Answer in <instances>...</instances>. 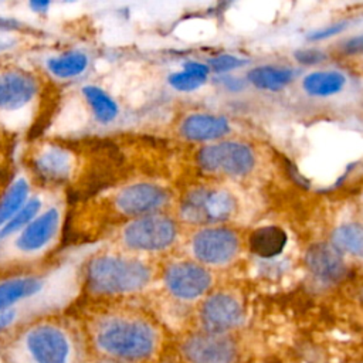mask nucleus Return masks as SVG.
Masks as SVG:
<instances>
[{"instance_id":"412c9836","label":"nucleus","mask_w":363,"mask_h":363,"mask_svg":"<svg viewBox=\"0 0 363 363\" xmlns=\"http://www.w3.org/2000/svg\"><path fill=\"white\" fill-rule=\"evenodd\" d=\"M295 71L288 67L259 65L248 71L247 79L258 89L279 91L292 82Z\"/></svg>"},{"instance_id":"cd10ccee","label":"nucleus","mask_w":363,"mask_h":363,"mask_svg":"<svg viewBox=\"0 0 363 363\" xmlns=\"http://www.w3.org/2000/svg\"><path fill=\"white\" fill-rule=\"evenodd\" d=\"M325 52H322L320 50L316 48H303L295 52V58L298 62L305 64V65H315L320 61L325 60Z\"/></svg>"},{"instance_id":"c756f323","label":"nucleus","mask_w":363,"mask_h":363,"mask_svg":"<svg viewBox=\"0 0 363 363\" xmlns=\"http://www.w3.org/2000/svg\"><path fill=\"white\" fill-rule=\"evenodd\" d=\"M345 52L347 54H362L363 52V34L349 38L343 45Z\"/></svg>"},{"instance_id":"ddd939ff","label":"nucleus","mask_w":363,"mask_h":363,"mask_svg":"<svg viewBox=\"0 0 363 363\" xmlns=\"http://www.w3.org/2000/svg\"><path fill=\"white\" fill-rule=\"evenodd\" d=\"M191 248L196 258L204 264L220 265L228 262L238 250V237L224 227H208L194 234Z\"/></svg>"},{"instance_id":"2eb2a0df","label":"nucleus","mask_w":363,"mask_h":363,"mask_svg":"<svg viewBox=\"0 0 363 363\" xmlns=\"http://www.w3.org/2000/svg\"><path fill=\"white\" fill-rule=\"evenodd\" d=\"M305 261L312 275L322 282H337L346 274V265L342 254L332 244H313L308 250Z\"/></svg>"},{"instance_id":"dca6fc26","label":"nucleus","mask_w":363,"mask_h":363,"mask_svg":"<svg viewBox=\"0 0 363 363\" xmlns=\"http://www.w3.org/2000/svg\"><path fill=\"white\" fill-rule=\"evenodd\" d=\"M228 132V121L221 115L213 113H191L180 125V133L190 140L218 139Z\"/></svg>"},{"instance_id":"6ab92c4d","label":"nucleus","mask_w":363,"mask_h":363,"mask_svg":"<svg viewBox=\"0 0 363 363\" xmlns=\"http://www.w3.org/2000/svg\"><path fill=\"white\" fill-rule=\"evenodd\" d=\"M288 241L285 231L277 225L259 227L250 235V250L262 258H272L282 252Z\"/></svg>"},{"instance_id":"4be33fe9","label":"nucleus","mask_w":363,"mask_h":363,"mask_svg":"<svg viewBox=\"0 0 363 363\" xmlns=\"http://www.w3.org/2000/svg\"><path fill=\"white\" fill-rule=\"evenodd\" d=\"M346 85V77L339 71H315L308 74L302 86L312 96H330L339 94Z\"/></svg>"},{"instance_id":"9b49d317","label":"nucleus","mask_w":363,"mask_h":363,"mask_svg":"<svg viewBox=\"0 0 363 363\" xmlns=\"http://www.w3.org/2000/svg\"><path fill=\"white\" fill-rule=\"evenodd\" d=\"M200 320L204 332L227 335L244 322V309L235 296L217 292L203 302Z\"/></svg>"},{"instance_id":"9d476101","label":"nucleus","mask_w":363,"mask_h":363,"mask_svg":"<svg viewBox=\"0 0 363 363\" xmlns=\"http://www.w3.org/2000/svg\"><path fill=\"white\" fill-rule=\"evenodd\" d=\"M40 92L38 79L28 71L6 68L0 71V112L11 113L27 108Z\"/></svg>"},{"instance_id":"4468645a","label":"nucleus","mask_w":363,"mask_h":363,"mask_svg":"<svg viewBox=\"0 0 363 363\" xmlns=\"http://www.w3.org/2000/svg\"><path fill=\"white\" fill-rule=\"evenodd\" d=\"M167 201V193L153 183H133L121 189L113 204L116 210L128 217L153 214Z\"/></svg>"},{"instance_id":"c85d7f7f","label":"nucleus","mask_w":363,"mask_h":363,"mask_svg":"<svg viewBox=\"0 0 363 363\" xmlns=\"http://www.w3.org/2000/svg\"><path fill=\"white\" fill-rule=\"evenodd\" d=\"M346 27L345 23H335L332 26H328L326 28H322L319 31H315L309 38L311 40H323V38H329L337 33H340L343 28Z\"/></svg>"},{"instance_id":"b1692460","label":"nucleus","mask_w":363,"mask_h":363,"mask_svg":"<svg viewBox=\"0 0 363 363\" xmlns=\"http://www.w3.org/2000/svg\"><path fill=\"white\" fill-rule=\"evenodd\" d=\"M332 245L342 254L363 258V227L356 223L342 224L332 233Z\"/></svg>"},{"instance_id":"423d86ee","label":"nucleus","mask_w":363,"mask_h":363,"mask_svg":"<svg viewBox=\"0 0 363 363\" xmlns=\"http://www.w3.org/2000/svg\"><path fill=\"white\" fill-rule=\"evenodd\" d=\"M234 208L235 201L228 191L203 187L184 196L180 214L183 220L191 224H211L227 220Z\"/></svg>"},{"instance_id":"bb28decb","label":"nucleus","mask_w":363,"mask_h":363,"mask_svg":"<svg viewBox=\"0 0 363 363\" xmlns=\"http://www.w3.org/2000/svg\"><path fill=\"white\" fill-rule=\"evenodd\" d=\"M244 64H245V60H242L237 55L223 54V55H217V57L211 58L208 62V68L216 72H227V71L235 69Z\"/></svg>"},{"instance_id":"1a4fd4ad","label":"nucleus","mask_w":363,"mask_h":363,"mask_svg":"<svg viewBox=\"0 0 363 363\" xmlns=\"http://www.w3.org/2000/svg\"><path fill=\"white\" fill-rule=\"evenodd\" d=\"M166 289L177 299L193 301L204 295L211 285L210 272L199 264L180 261L169 265L163 274Z\"/></svg>"},{"instance_id":"39448f33","label":"nucleus","mask_w":363,"mask_h":363,"mask_svg":"<svg viewBox=\"0 0 363 363\" xmlns=\"http://www.w3.org/2000/svg\"><path fill=\"white\" fill-rule=\"evenodd\" d=\"M176 225L162 214H147L129 221L122 230V242L135 251H162L176 240Z\"/></svg>"},{"instance_id":"7c9ffc66","label":"nucleus","mask_w":363,"mask_h":363,"mask_svg":"<svg viewBox=\"0 0 363 363\" xmlns=\"http://www.w3.org/2000/svg\"><path fill=\"white\" fill-rule=\"evenodd\" d=\"M224 85L230 89V91H240L242 88V81H240L238 78H224L223 79Z\"/></svg>"},{"instance_id":"f3484780","label":"nucleus","mask_w":363,"mask_h":363,"mask_svg":"<svg viewBox=\"0 0 363 363\" xmlns=\"http://www.w3.org/2000/svg\"><path fill=\"white\" fill-rule=\"evenodd\" d=\"M34 167L44 180L62 182L72 170V159L62 147H45L34 159Z\"/></svg>"},{"instance_id":"7ed1b4c3","label":"nucleus","mask_w":363,"mask_h":363,"mask_svg":"<svg viewBox=\"0 0 363 363\" xmlns=\"http://www.w3.org/2000/svg\"><path fill=\"white\" fill-rule=\"evenodd\" d=\"M152 269L136 258L116 254H95L82 269V291L88 301H113L145 289Z\"/></svg>"},{"instance_id":"aec40b11","label":"nucleus","mask_w":363,"mask_h":363,"mask_svg":"<svg viewBox=\"0 0 363 363\" xmlns=\"http://www.w3.org/2000/svg\"><path fill=\"white\" fill-rule=\"evenodd\" d=\"M84 99L86 101L94 119L101 125L112 123L118 115L119 108L113 98L96 85H85L81 89Z\"/></svg>"},{"instance_id":"a211bd4d","label":"nucleus","mask_w":363,"mask_h":363,"mask_svg":"<svg viewBox=\"0 0 363 363\" xmlns=\"http://www.w3.org/2000/svg\"><path fill=\"white\" fill-rule=\"evenodd\" d=\"M48 72L58 79L81 77L89 67V55L81 50H69L50 57L45 62Z\"/></svg>"},{"instance_id":"f8f14e48","label":"nucleus","mask_w":363,"mask_h":363,"mask_svg":"<svg viewBox=\"0 0 363 363\" xmlns=\"http://www.w3.org/2000/svg\"><path fill=\"white\" fill-rule=\"evenodd\" d=\"M61 225V211L50 207L41 211L27 227L16 234L13 248L20 255H35L44 251L55 238Z\"/></svg>"},{"instance_id":"393cba45","label":"nucleus","mask_w":363,"mask_h":363,"mask_svg":"<svg viewBox=\"0 0 363 363\" xmlns=\"http://www.w3.org/2000/svg\"><path fill=\"white\" fill-rule=\"evenodd\" d=\"M208 72V65L191 61L187 62L182 71L172 74L169 77V84L177 91L190 92L200 88L206 82Z\"/></svg>"},{"instance_id":"f257e3e1","label":"nucleus","mask_w":363,"mask_h":363,"mask_svg":"<svg viewBox=\"0 0 363 363\" xmlns=\"http://www.w3.org/2000/svg\"><path fill=\"white\" fill-rule=\"evenodd\" d=\"M91 357L123 363H152L160 350V332L142 312L113 303L86 301L75 311Z\"/></svg>"},{"instance_id":"20e7f679","label":"nucleus","mask_w":363,"mask_h":363,"mask_svg":"<svg viewBox=\"0 0 363 363\" xmlns=\"http://www.w3.org/2000/svg\"><path fill=\"white\" fill-rule=\"evenodd\" d=\"M47 278L40 274H17L0 279V312L27 309L38 316L67 311L45 299Z\"/></svg>"},{"instance_id":"a878e982","label":"nucleus","mask_w":363,"mask_h":363,"mask_svg":"<svg viewBox=\"0 0 363 363\" xmlns=\"http://www.w3.org/2000/svg\"><path fill=\"white\" fill-rule=\"evenodd\" d=\"M43 201L38 197H30L26 206L7 223L0 228V241L6 240L11 235L20 233L24 227H27L40 213H41Z\"/></svg>"},{"instance_id":"f03ea898","label":"nucleus","mask_w":363,"mask_h":363,"mask_svg":"<svg viewBox=\"0 0 363 363\" xmlns=\"http://www.w3.org/2000/svg\"><path fill=\"white\" fill-rule=\"evenodd\" d=\"M91 354L75 312L38 316L0 342L1 363H89Z\"/></svg>"},{"instance_id":"5701e85b","label":"nucleus","mask_w":363,"mask_h":363,"mask_svg":"<svg viewBox=\"0 0 363 363\" xmlns=\"http://www.w3.org/2000/svg\"><path fill=\"white\" fill-rule=\"evenodd\" d=\"M30 200V184L26 177L16 179L0 200V228L7 224Z\"/></svg>"},{"instance_id":"2f4dec72","label":"nucleus","mask_w":363,"mask_h":363,"mask_svg":"<svg viewBox=\"0 0 363 363\" xmlns=\"http://www.w3.org/2000/svg\"><path fill=\"white\" fill-rule=\"evenodd\" d=\"M30 6H31L33 10L44 11V10H47V7H48V3H47V1H31Z\"/></svg>"},{"instance_id":"0eeeda50","label":"nucleus","mask_w":363,"mask_h":363,"mask_svg":"<svg viewBox=\"0 0 363 363\" xmlns=\"http://www.w3.org/2000/svg\"><path fill=\"white\" fill-rule=\"evenodd\" d=\"M197 162L206 172L223 173L228 176H244L252 170L255 156L244 143L220 142L204 146L197 153Z\"/></svg>"},{"instance_id":"6e6552de","label":"nucleus","mask_w":363,"mask_h":363,"mask_svg":"<svg viewBox=\"0 0 363 363\" xmlns=\"http://www.w3.org/2000/svg\"><path fill=\"white\" fill-rule=\"evenodd\" d=\"M182 354L189 363H234L237 345L228 335L203 330L182 343Z\"/></svg>"}]
</instances>
